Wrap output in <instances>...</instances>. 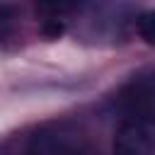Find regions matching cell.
Segmentation results:
<instances>
[{
    "label": "cell",
    "instance_id": "obj_1",
    "mask_svg": "<svg viewBox=\"0 0 155 155\" xmlns=\"http://www.w3.org/2000/svg\"><path fill=\"white\" fill-rule=\"evenodd\" d=\"M114 150L124 155H155V114H131L114 133Z\"/></svg>",
    "mask_w": 155,
    "mask_h": 155
},
{
    "label": "cell",
    "instance_id": "obj_2",
    "mask_svg": "<svg viewBox=\"0 0 155 155\" xmlns=\"http://www.w3.org/2000/svg\"><path fill=\"white\" fill-rule=\"evenodd\" d=\"M31 153H75V150H85L82 138L75 136L73 131L58 128V131H44L36 133L34 140L29 143Z\"/></svg>",
    "mask_w": 155,
    "mask_h": 155
},
{
    "label": "cell",
    "instance_id": "obj_3",
    "mask_svg": "<svg viewBox=\"0 0 155 155\" xmlns=\"http://www.w3.org/2000/svg\"><path fill=\"white\" fill-rule=\"evenodd\" d=\"M78 7V0H36V12L46 22H58Z\"/></svg>",
    "mask_w": 155,
    "mask_h": 155
},
{
    "label": "cell",
    "instance_id": "obj_4",
    "mask_svg": "<svg viewBox=\"0 0 155 155\" xmlns=\"http://www.w3.org/2000/svg\"><path fill=\"white\" fill-rule=\"evenodd\" d=\"M136 29H138V36H140L145 44L155 46V10L140 12L138 19H136Z\"/></svg>",
    "mask_w": 155,
    "mask_h": 155
}]
</instances>
